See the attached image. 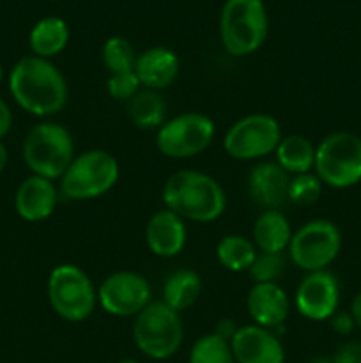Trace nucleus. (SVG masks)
I'll use <instances>...</instances> for the list:
<instances>
[{"instance_id":"nucleus-1","label":"nucleus","mask_w":361,"mask_h":363,"mask_svg":"<svg viewBox=\"0 0 361 363\" xmlns=\"http://www.w3.org/2000/svg\"><path fill=\"white\" fill-rule=\"evenodd\" d=\"M9 92L21 110L35 117H50L67 105L69 89L66 77L48 59L21 57L7 78Z\"/></svg>"},{"instance_id":"nucleus-2","label":"nucleus","mask_w":361,"mask_h":363,"mask_svg":"<svg viewBox=\"0 0 361 363\" xmlns=\"http://www.w3.org/2000/svg\"><path fill=\"white\" fill-rule=\"evenodd\" d=\"M163 204L186 222H216L227 209V195L222 184L200 170L173 172L163 184Z\"/></svg>"},{"instance_id":"nucleus-3","label":"nucleus","mask_w":361,"mask_h":363,"mask_svg":"<svg viewBox=\"0 0 361 363\" xmlns=\"http://www.w3.org/2000/svg\"><path fill=\"white\" fill-rule=\"evenodd\" d=\"M21 155L32 176L60 181L74 160V140L69 130L59 123L45 121L25 135Z\"/></svg>"},{"instance_id":"nucleus-4","label":"nucleus","mask_w":361,"mask_h":363,"mask_svg":"<svg viewBox=\"0 0 361 363\" xmlns=\"http://www.w3.org/2000/svg\"><path fill=\"white\" fill-rule=\"evenodd\" d=\"M269 20L262 0H227L219 14V39L232 57L257 52L268 39Z\"/></svg>"},{"instance_id":"nucleus-5","label":"nucleus","mask_w":361,"mask_h":363,"mask_svg":"<svg viewBox=\"0 0 361 363\" xmlns=\"http://www.w3.org/2000/svg\"><path fill=\"white\" fill-rule=\"evenodd\" d=\"M131 333L134 346L144 357L158 362L168 360L183 346V319L163 300L151 301L134 318Z\"/></svg>"},{"instance_id":"nucleus-6","label":"nucleus","mask_w":361,"mask_h":363,"mask_svg":"<svg viewBox=\"0 0 361 363\" xmlns=\"http://www.w3.org/2000/svg\"><path fill=\"white\" fill-rule=\"evenodd\" d=\"M120 177L115 156L103 149H88L74 156L60 177L59 191L69 201H92L108 194Z\"/></svg>"},{"instance_id":"nucleus-7","label":"nucleus","mask_w":361,"mask_h":363,"mask_svg":"<svg viewBox=\"0 0 361 363\" xmlns=\"http://www.w3.org/2000/svg\"><path fill=\"white\" fill-rule=\"evenodd\" d=\"M46 294L53 312L69 323H81L98 305V289L91 277L76 264H59L52 269Z\"/></svg>"},{"instance_id":"nucleus-8","label":"nucleus","mask_w":361,"mask_h":363,"mask_svg":"<svg viewBox=\"0 0 361 363\" xmlns=\"http://www.w3.org/2000/svg\"><path fill=\"white\" fill-rule=\"evenodd\" d=\"M314 172L322 184L336 190L356 186L361 181V137L335 131L315 147Z\"/></svg>"},{"instance_id":"nucleus-9","label":"nucleus","mask_w":361,"mask_h":363,"mask_svg":"<svg viewBox=\"0 0 361 363\" xmlns=\"http://www.w3.org/2000/svg\"><path fill=\"white\" fill-rule=\"evenodd\" d=\"M342 250V233L331 220L315 218L294 230L289 257L304 273L326 269Z\"/></svg>"},{"instance_id":"nucleus-10","label":"nucleus","mask_w":361,"mask_h":363,"mask_svg":"<svg viewBox=\"0 0 361 363\" xmlns=\"http://www.w3.org/2000/svg\"><path fill=\"white\" fill-rule=\"evenodd\" d=\"M216 135L214 121L202 112H184L166 119L156 131V147L165 158L188 160L207 151Z\"/></svg>"},{"instance_id":"nucleus-11","label":"nucleus","mask_w":361,"mask_h":363,"mask_svg":"<svg viewBox=\"0 0 361 363\" xmlns=\"http://www.w3.org/2000/svg\"><path fill=\"white\" fill-rule=\"evenodd\" d=\"M282 137V126L275 117L268 113H250L241 117L227 130L223 149L230 158L255 162L275 155Z\"/></svg>"},{"instance_id":"nucleus-12","label":"nucleus","mask_w":361,"mask_h":363,"mask_svg":"<svg viewBox=\"0 0 361 363\" xmlns=\"http://www.w3.org/2000/svg\"><path fill=\"white\" fill-rule=\"evenodd\" d=\"M151 301L149 280L130 269L112 273L98 287V305L113 318H137Z\"/></svg>"},{"instance_id":"nucleus-13","label":"nucleus","mask_w":361,"mask_h":363,"mask_svg":"<svg viewBox=\"0 0 361 363\" xmlns=\"http://www.w3.org/2000/svg\"><path fill=\"white\" fill-rule=\"evenodd\" d=\"M340 286L336 277L328 269L306 273L299 282L294 296V305L299 315L308 321H328L338 311Z\"/></svg>"},{"instance_id":"nucleus-14","label":"nucleus","mask_w":361,"mask_h":363,"mask_svg":"<svg viewBox=\"0 0 361 363\" xmlns=\"http://www.w3.org/2000/svg\"><path fill=\"white\" fill-rule=\"evenodd\" d=\"M236 363H283L285 350L278 337L258 325H244L237 328L230 339Z\"/></svg>"},{"instance_id":"nucleus-15","label":"nucleus","mask_w":361,"mask_h":363,"mask_svg":"<svg viewBox=\"0 0 361 363\" xmlns=\"http://www.w3.org/2000/svg\"><path fill=\"white\" fill-rule=\"evenodd\" d=\"M186 222L166 208L156 211L145 225V245L156 257H177L186 247Z\"/></svg>"},{"instance_id":"nucleus-16","label":"nucleus","mask_w":361,"mask_h":363,"mask_svg":"<svg viewBox=\"0 0 361 363\" xmlns=\"http://www.w3.org/2000/svg\"><path fill=\"white\" fill-rule=\"evenodd\" d=\"M290 176L276 162H260L248 172L246 190L251 201L264 211L280 209L289 199Z\"/></svg>"},{"instance_id":"nucleus-17","label":"nucleus","mask_w":361,"mask_h":363,"mask_svg":"<svg viewBox=\"0 0 361 363\" xmlns=\"http://www.w3.org/2000/svg\"><path fill=\"white\" fill-rule=\"evenodd\" d=\"M59 202V188L50 179L28 176L14 194V209L25 222H42L53 215Z\"/></svg>"},{"instance_id":"nucleus-18","label":"nucleus","mask_w":361,"mask_h":363,"mask_svg":"<svg viewBox=\"0 0 361 363\" xmlns=\"http://www.w3.org/2000/svg\"><path fill=\"white\" fill-rule=\"evenodd\" d=\"M246 308L255 325L273 330L289 318L290 298L278 282L253 284L248 291Z\"/></svg>"},{"instance_id":"nucleus-19","label":"nucleus","mask_w":361,"mask_h":363,"mask_svg":"<svg viewBox=\"0 0 361 363\" xmlns=\"http://www.w3.org/2000/svg\"><path fill=\"white\" fill-rule=\"evenodd\" d=\"M180 71L179 57L165 46H152L137 57L134 73L142 89L161 92L177 80Z\"/></svg>"},{"instance_id":"nucleus-20","label":"nucleus","mask_w":361,"mask_h":363,"mask_svg":"<svg viewBox=\"0 0 361 363\" xmlns=\"http://www.w3.org/2000/svg\"><path fill=\"white\" fill-rule=\"evenodd\" d=\"M292 225L280 209H268L257 216L251 230V241L258 252L283 254L292 240Z\"/></svg>"},{"instance_id":"nucleus-21","label":"nucleus","mask_w":361,"mask_h":363,"mask_svg":"<svg viewBox=\"0 0 361 363\" xmlns=\"http://www.w3.org/2000/svg\"><path fill=\"white\" fill-rule=\"evenodd\" d=\"M69 43V27L59 16H46L32 27L28 34V46L32 55L52 59L66 50Z\"/></svg>"},{"instance_id":"nucleus-22","label":"nucleus","mask_w":361,"mask_h":363,"mask_svg":"<svg viewBox=\"0 0 361 363\" xmlns=\"http://www.w3.org/2000/svg\"><path fill=\"white\" fill-rule=\"evenodd\" d=\"M202 294V279L195 269L180 268L170 273L163 284V301L176 312L193 307Z\"/></svg>"},{"instance_id":"nucleus-23","label":"nucleus","mask_w":361,"mask_h":363,"mask_svg":"<svg viewBox=\"0 0 361 363\" xmlns=\"http://www.w3.org/2000/svg\"><path fill=\"white\" fill-rule=\"evenodd\" d=\"M127 117L131 124L138 130H156L158 131L166 123V105L161 92L142 89L137 96L126 103Z\"/></svg>"},{"instance_id":"nucleus-24","label":"nucleus","mask_w":361,"mask_h":363,"mask_svg":"<svg viewBox=\"0 0 361 363\" xmlns=\"http://www.w3.org/2000/svg\"><path fill=\"white\" fill-rule=\"evenodd\" d=\"M275 162L290 177L311 172L315 167V145L303 135H287L276 145Z\"/></svg>"},{"instance_id":"nucleus-25","label":"nucleus","mask_w":361,"mask_h":363,"mask_svg":"<svg viewBox=\"0 0 361 363\" xmlns=\"http://www.w3.org/2000/svg\"><path fill=\"white\" fill-rule=\"evenodd\" d=\"M257 252L253 241L241 234H227L216 245V259L232 273L248 272Z\"/></svg>"},{"instance_id":"nucleus-26","label":"nucleus","mask_w":361,"mask_h":363,"mask_svg":"<svg viewBox=\"0 0 361 363\" xmlns=\"http://www.w3.org/2000/svg\"><path fill=\"white\" fill-rule=\"evenodd\" d=\"M137 57L138 55L137 52H134L133 45H131L126 38H122V35L108 38L101 50L103 64H105L106 71H108L110 74L134 71Z\"/></svg>"},{"instance_id":"nucleus-27","label":"nucleus","mask_w":361,"mask_h":363,"mask_svg":"<svg viewBox=\"0 0 361 363\" xmlns=\"http://www.w3.org/2000/svg\"><path fill=\"white\" fill-rule=\"evenodd\" d=\"M188 363H236V360L230 342L216 333H207L193 344Z\"/></svg>"},{"instance_id":"nucleus-28","label":"nucleus","mask_w":361,"mask_h":363,"mask_svg":"<svg viewBox=\"0 0 361 363\" xmlns=\"http://www.w3.org/2000/svg\"><path fill=\"white\" fill-rule=\"evenodd\" d=\"M322 188H324V184L315 176V172L299 174V176L290 177L287 199L297 206H311L319 201Z\"/></svg>"},{"instance_id":"nucleus-29","label":"nucleus","mask_w":361,"mask_h":363,"mask_svg":"<svg viewBox=\"0 0 361 363\" xmlns=\"http://www.w3.org/2000/svg\"><path fill=\"white\" fill-rule=\"evenodd\" d=\"M285 272V257L283 254H269V252H257L251 262L248 275L253 284L276 282Z\"/></svg>"},{"instance_id":"nucleus-30","label":"nucleus","mask_w":361,"mask_h":363,"mask_svg":"<svg viewBox=\"0 0 361 363\" xmlns=\"http://www.w3.org/2000/svg\"><path fill=\"white\" fill-rule=\"evenodd\" d=\"M140 91H142V85L134 71L110 74V78L106 80V92H108V96L113 99V101L127 103Z\"/></svg>"},{"instance_id":"nucleus-31","label":"nucleus","mask_w":361,"mask_h":363,"mask_svg":"<svg viewBox=\"0 0 361 363\" xmlns=\"http://www.w3.org/2000/svg\"><path fill=\"white\" fill-rule=\"evenodd\" d=\"M331 363H361V342L349 340V342L342 344L333 354Z\"/></svg>"},{"instance_id":"nucleus-32","label":"nucleus","mask_w":361,"mask_h":363,"mask_svg":"<svg viewBox=\"0 0 361 363\" xmlns=\"http://www.w3.org/2000/svg\"><path fill=\"white\" fill-rule=\"evenodd\" d=\"M331 328L335 330L338 335H349L354 328H356V323H354L350 312H335V315L331 318Z\"/></svg>"},{"instance_id":"nucleus-33","label":"nucleus","mask_w":361,"mask_h":363,"mask_svg":"<svg viewBox=\"0 0 361 363\" xmlns=\"http://www.w3.org/2000/svg\"><path fill=\"white\" fill-rule=\"evenodd\" d=\"M11 128H13V112L6 99L0 96V140L9 133Z\"/></svg>"},{"instance_id":"nucleus-34","label":"nucleus","mask_w":361,"mask_h":363,"mask_svg":"<svg viewBox=\"0 0 361 363\" xmlns=\"http://www.w3.org/2000/svg\"><path fill=\"white\" fill-rule=\"evenodd\" d=\"M237 328H239V326H236V323H234L232 319H222V321L216 325V330L212 333H216L218 337L225 339L227 342H230V339H232L234 333L237 332Z\"/></svg>"},{"instance_id":"nucleus-35","label":"nucleus","mask_w":361,"mask_h":363,"mask_svg":"<svg viewBox=\"0 0 361 363\" xmlns=\"http://www.w3.org/2000/svg\"><path fill=\"white\" fill-rule=\"evenodd\" d=\"M350 315H353L354 323H356V328L361 330V291L354 296L353 303H350Z\"/></svg>"},{"instance_id":"nucleus-36","label":"nucleus","mask_w":361,"mask_h":363,"mask_svg":"<svg viewBox=\"0 0 361 363\" xmlns=\"http://www.w3.org/2000/svg\"><path fill=\"white\" fill-rule=\"evenodd\" d=\"M7 162H9V152H7L6 144H4V142L0 140V174H2L4 170H6Z\"/></svg>"},{"instance_id":"nucleus-37","label":"nucleus","mask_w":361,"mask_h":363,"mask_svg":"<svg viewBox=\"0 0 361 363\" xmlns=\"http://www.w3.org/2000/svg\"><path fill=\"white\" fill-rule=\"evenodd\" d=\"M119 363H140V362L133 360V358H124V360H120Z\"/></svg>"},{"instance_id":"nucleus-38","label":"nucleus","mask_w":361,"mask_h":363,"mask_svg":"<svg viewBox=\"0 0 361 363\" xmlns=\"http://www.w3.org/2000/svg\"><path fill=\"white\" fill-rule=\"evenodd\" d=\"M4 77H6V73H4V66H2V64H0V84H2V82H4Z\"/></svg>"},{"instance_id":"nucleus-39","label":"nucleus","mask_w":361,"mask_h":363,"mask_svg":"<svg viewBox=\"0 0 361 363\" xmlns=\"http://www.w3.org/2000/svg\"><path fill=\"white\" fill-rule=\"evenodd\" d=\"M52 2H57V0H52Z\"/></svg>"}]
</instances>
